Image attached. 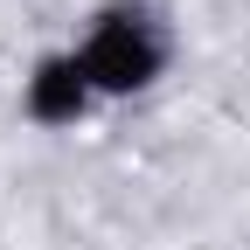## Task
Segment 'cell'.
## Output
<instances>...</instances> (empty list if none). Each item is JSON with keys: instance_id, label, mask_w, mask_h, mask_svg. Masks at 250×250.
Instances as JSON below:
<instances>
[{"instance_id": "obj_1", "label": "cell", "mask_w": 250, "mask_h": 250, "mask_svg": "<svg viewBox=\"0 0 250 250\" xmlns=\"http://www.w3.org/2000/svg\"><path fill=\"white\" fill-rule=\"evenodd\" d=\"M70 49L83 56L98 98H139L174 62V35H167L160 7H146V0H104V7H90L83 35Z\"/></svg>"}, {"instance_id": "obj_2", "label": "cell", "mask_w": 250, "mask_h": 250, "mask_svg": "<svg viewBox=\"0 0 250 250\" xmlns=\"http://www.w3.org/2000/svg\"><path fill=\"white\" fill-rule=\"evenodd\" d=\"M21 111H28V125H42V132L83 125L98 111V83H90L83 56L77 49H42L28 62V77H21Z\"/></svg>"}]
</instances>
